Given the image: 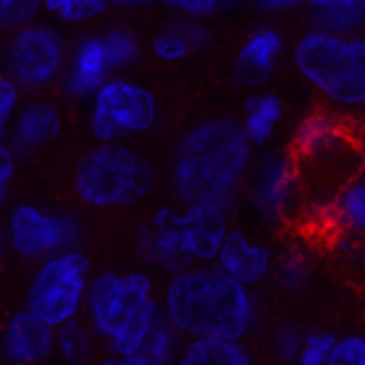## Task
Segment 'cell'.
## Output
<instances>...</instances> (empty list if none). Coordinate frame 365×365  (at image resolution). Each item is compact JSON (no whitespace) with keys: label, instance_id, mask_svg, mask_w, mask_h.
Segmentation results:
<instances>
[{"label":"cell","instance_id":"12","mask_svg":"<svg viewBox=\"0 0 365 365\" xmlns=\"http://www.w3.org/2000/svg\"><path fill=\"white\" fill-rule=\"evenodd\" d=\"M215 268L225 273L227 278L253 287L273 273L275 256L268 246L253 241L244 229L229 227L227 237L222 241V249L215 258Z\"/></svg>","mask_w":365,"mask_h":365},{"label":"cell","instance_id":"25","mask_svg":"<svg viewBox=\"0 0 365 365\" xmlns=\"http://www.w3.org/2000/svg\"><path fill=\"white\" fill-rule=\"evenodd\" d=\"M108 0H44L42 10L61 25H88L108 13Z\"/></svg>","mask_w":365,"mask_h":365},{"label":"cell","instance_id":"34","mask_svg":"<svg viewBox=\"0 0 365 365\" xmlns=\"http://www.w3.org/2000/svg\"><path fill=\"white\" fill-rule=\"evenodd\" d=\"M15 168H17V154L8 146V141H5V144H0V205L8 197V187L13 182Z\"/></svg>","mask_w":365,"mask_h":365},{"label":"cell","instance_id":"14","mask_svg":"<svg viewBox=\"0 0 365 365\" xmlns=\"http://www.w3.org/2000/svg\"><path fill=\"white\" fill-rule=\"evenodd\" d=\"M282 49H285V39L275 27L266 25L253 29L234 56V81L246 88L263 86L273 76L275 61L282 56Z\"/></svg>","mask_w":365,"mask_h":365},{"label":"cell","instance_id":"24","mask_svg":"<svg viewBox=\"0 0 365 365\" xmlns=\"http://www.w3.org/2000/svg\"><path fill=\"white\" fill-rule=\"evenodd\" d=\"M331 217L339 234L356 237L365 229V185L363 180H353L339 192L331 205Z\"/></svg>","mask_w":365,"mask_h":365},{"label":"cell","instance_id":"20","mask_svg":"<svg viewBox=\"0 0 365 365\" xmlns=\"http://www.w3.org/2000/svg\"><path fill=\"white\" fill-rule=\"evenodd\" d=\"M173 365H253V358L241 341L190 339Z\"/></svg>","mask_w":365,"mask_h":365},{"label":"cell","instance_id":"21","mask_svg":"<svg viewBox=\"0 0 365 365\" xmlns=\"http://www.w3.org/2000/svg\"><path fill=\"white\" fill-rule=\"evenodd\" d=\"M344 141L341 137V127L334 117L329 115H309L307 120L299 122L295 132V154L297 156H324L339 149Z\"/></svg>","mask_w":365,"mask_h":365},{"label":"cell","instance_id":"6","mask_svg":"<svg viewBox=\"0 0 365 365\" xmlns=\"http://www.w3.org/2000/svg\"><path fill=\"white\" fill-rule=\"evenodd\" d=\"M292 63L304 81L341 108L365 103V42L363 37H331L307 32L292 46Z\"/></svg>","mask_w":365,"mask_h":365},{"label":"cell","instance_id":"10","mask_svg":"<svg viewBox=\"0 0 365 365\" xmlns=\"http://www.w3.org/2000/svg\"><path fill=\"white\" fill-rule=\"evenodd\" d=\"M5 237L10 249L20 258L44 263L46 258L63 251L81 249L83 222L73 212H56L37 202H20L10 210Z\"/></svg>","mask_w":365,"mask_h":365},{"label":"cell","instance_id":"7","mask_svg":"<svg viewBox=\"0 0 365 365\" xmlns=\"http://www.w3.org/2000/svg\"><path fill=\"white\" fill-rule=\"evenodd\" d=\"M91 278V256L83 249L46 258L29 280L25 309L51 329L78 319L86 307Z\"/></svg>","mask_w":365,"mask_h":365},{"label":"cell","instance_id":"23","mask_svg":"<svg viewBox=\"0 0 365 365\" xmlns=\"http://www.w3.org/2000/svg\"><path fill=\"white\" fill-rule=\"evenodd\" d=\"M178 334L168 327L166 319H158L154 324V329L149 331V336L141 341V346L137 351H132L129 356L137 361V365H173L178 358L180 344H178ZM127 356V353H125Z\"/></svg>","mask_w":365,"mask_h":365},{"label":"cell","instance_id":"27","mask_svg":"<svg viewBox=\"0 0 365 365\" xmlns=\"http://www.w3.org/2000/svg\"><path fill=\"white\" fill-rule=\"evenodd\" d=\"M105 42V49H108V56H110V63L113 68H125L134 58L139 56V42L129 29L125 27H113L108 32L100 34Z\"/></svg>","mask_w":365,"mask_h":365},{"label":"cell","instance_id":"37","mask_svg":"<svg viewBox=\"0 0 365 365\" xmlns=\"http://www.w3.org/2000/svg\"><path fill=\"white\" fill-rule=\"evenodd\" d=\"M5 244V229H3V222H0V249H3Z\"/></svg>","mask_w":365,"mask_h":365},{"label":"cell","instance_id":"3","mask_svg":"<svg viewBox=\"0 0 365 365\" xmlns=\"http://www.w3.org/2000/svg\"><path fill=\"white\" fill-rule=\"evenodd\" d=\"M88 327L108 344L110 353H132L161 319L154 280L144 270L96 273L86 295Z\"/></svg>","mask_w":365,"mask_h":365},{"label":"cell","instance_id":"11","mask_svg":"<svg viewBox=\"0 0 365 365\" xmlns=\"http://www.w3.org/2000/svg\"><path fill=\"white\" fill-rule=\"evenodd\" d=\"M54 329L27 309H17L0 331V361L8 365H42L54 353Z\"/></svg>","mask_w":365,"mask_h":365},{"label":"cell","instance_id":"30","mask_svg":"<svg viewBox=\"0 0 365 365\" xmlns=\"http://www.w3.org/2000/svg\"><path fill=\"white\" fill-rule=\"evenodd\" d=\"M20 96H22L20 88H17L10 78L0 76V144L8 141L13 117L17 110H20Z\"/></svg>","mask_w":365,"mask_h":365},{"label":"cell","instance_id":"18","mask_svg":"<svg viewBox=\"0 0 365 365\" xmlns=\"http://www.w3.org/2000/svg\"><path fill=\"white\" fill-rule=\"evenodd\" d=\"M210 44V27L205 22L175 17L151 39V54L158 61L175 63Z\"/></svg>","mask_w":365,"mask_h":365},{"label":"cell","instance_id":"1","mask_svg":"<svg viewBox=\"0 0 365 365\" xmlns=\"http://www.w3.org/2000/svg\"><path fill=\"white\" fill-rule=\"evenodd\" d=\"M253 146L232 117H210L187 127L170 158V190L182 207L229 210L251 168Z\"/></svg>","mask_w":365,"mask_h":365},{"label":"cell","instance_id":"16","mask_svg":"<svg viewBox=\"0 0 365 365\" xmlns=\"http://www.w3.org/2000/svg\"><path fill=\"white\" fill-rule=\"evenodd\" d=\"M297 190L295 166L287 156H268L253 185V205L266 217H280L292 205Z\"/></svg>","mask_w":365,"mask_h":365},{"label":"cell","instance_id":"35","mask_svg":"<svg viewBox=\"0 0 365 365\" xmlns=\"http://www.w3.org/2000/svg\"><path fill=\"white\" fill-rule=\"evenodd\" d=\"M258 8L263 13H285V10L299 8V3L297 0H263V3H258Z\"/></svg>","mask_w":365,"mask_h":365},{"label":"cell","instance_id":"22","mask_svg":"<svg viewBox=\"0 0 365 365\" xmlns=\"http://www.w3.org/2000/svg\"><path fill=\"white\" fill-rule=\"evenodd\" d=\"M54 351L66 365H91L96 358V334L81 319L54 329Z\"/></svg>","mask_w":365,"mask_h":365},{"label":"cell","instance_id":"29","mask_svg":"<svg viewBox=\"0 0 365 365\" xmlns=\"http://www.w3.org/2000/svg\"><path fill=\"white\" fill-rule=\"evenodd\" d=\"M327 365H365V339L363 334L336 336L329 351Z\"/></svg>","mask_w":365,"mask_h":365},{"label":"cell","instance_id":"19","mask_svg":"<svg viewBox=\"0 0 365 365\" xmlns=\"http://www.w3.org/2000/svg\"><path fill=\"white\" fill-rule=\"evenodd\" d=\"M282 122V100L270 91H256L244 103V120L239 122L241 132L251 146L266 144L273 139Z\"/></svg>","mask_w":365,"mask_h":365},{"label":"cell","instance_id":"17","mask_svg":"<svg viewBox=\"0 0 365 365\" xmlns=\"http://www.w3.org/2000/svg\"><path fill=\"white\" fill-rule=\"evenodd\" d=\"M309 29L331 37H356L365 22L363 0H312L307 3Z\"/></svg>","mask_w":365,"mask_h":365},{"label":"cell","instance_id":"5","mask_svg":"<svg viewBox=\"0 0 365 365\" xmlns=\"http://www.w3.org/2000/svg\"><path fill=\"white\" fill-rule=\"evenodd\" d=\"M156 187V168L125 144H98L73 170V192L93 210H125L144 202Z\"/></svg>","mask_w":365,"mask_h":365},{"label":"cell","instance_id":"13","mask_svg":"<svg viewBox=\"0 0 365 365\" xmlns=\"http://www.w3.org/2000/svg\"><path fill=\"white\" fill-rule=\"evenodd\" d=\"M63 91L71 100H91L105 81L113 78L115 68L110 63L108 49L100 34L83 37L71 51L63 71Z\"/></svg>","mask_w":365,"mask_h":365},{"label":"cell","instance_id":"8","mask_svg":"<svg viewBox=\"0 0 365 365\" xmlns=\"http://www.w3.org/2000/svg\"><path fill=\"white\" fill-rule=\"evenodd\" d=\"M161 105L151 88L113 76L91 98V132L98 144H122L156 127Z\"/></svg>","mask_w":365,"mask_h":365},{"label":"cell","instance_id":"28","mask_svg":"<svg viewBox=\"0 0 365 365\" xmlns=\"http://www.w3.org/2000/svg\"><path fill=\"white\" fill-rule=\"evenodd\" d=\"M336 334L331 331H307L302 336V346L295 358L297 365H327L329 351H331Z\"/></svg>","mask_w":365,"mask_h":365},{"label":"cell","instance_id":"26","mask_svg":"<svg viewBox=\"0 0 365 365\" xmlns=\"http://www.w3.org/2000/svg\"><path fill=\"white\" fill-rule=\"evenodd\" d=\"M42 13L39 0H0V32L13 34L17 29L37 22Z\"/></svg>","mask_w":365,"mask_h":365},{"label":"cell","instance_id":"9","mask_svg":"<svg viewBox=\"0 0 365 365\" xmlns=\"http://www.w3.org/2000/svg\"><path fill=\"white\" fill-rule=\"evenodd\" d=\"M68 51L61 32L49 22L32 25L8 34L3 49L5 78L25 91H39L51 86L66 71Z\"/></svg>","mask_w":365,"mask_h":365},{"label":"cell","instance_id":"36","mask_svg":"<svg viewBox=\"0 0 365 365\" xmlns=\"http://www.w3.org/2000/svg\"><path fill=\"white\" fill-rule=\"evenodd\" d=\"M96 365H137L132 356H120V353H110V356H105L103 361H98Z\"/></svg>","mask_w":365,"mask_h":365},{"label":"cell","instance_id":"4","mask_svg":"<svg viewBox=\"0 0 365 365\" xmlns=\"http://www.w3.org/2000/svg\"><path fill=\"white\" fill-rule=\"evenodd\" d=\"M229 232V210L215 205H192L175 210L163 205L151 212L139 229L137 249L146 263L180 273L217 258Z\"/></svg>","mask_w":365,"mask_h":365},{"label":"cell","instance_id":"32","mask_svg":"<svg viewBox=\"0 0 365 365\" xmlns=\"http://www.w3.org/2000/svg\"><path fill=\"white\" fill-rule=\"evenodd\" d=\"M302 336L304 334L299 331L297 327H280L278 331H275V336H273V349L275 353L282 358V361H287V363H295V358H297V353H299V346H302Z\"/></svg>","mask_w":365,"mask_h":365},{"label":"cell","instance_id":"33","mask_svg":"<svg viewBox=\"0 0 365 365\" xmlns=\"http://www.w3.org/2000/svg\"><path fill=\"white\" fill-rule=\"evenodd\" d=\"M278 273L285 285L297 287V285H302L304 278H307V261H304L297 251H292L282 258V263L278 266Z\"/></svg>","mask_w":365,"mask_h":365},{"label":"cell","instance_id":"2","mask_svg":"<svg viewBox=\"0 0 365 365\" xmlns=\"http://www.w3.org/2000/svg\"><path fill=\"white\" fill-rule=\"evenodd\" d=\"M161 314L178 336L241 341L258 324V297L215 266L173 273Z\"/></svg>","mask_w":365,"mask_h":365},{"label":"cell","instance_id":"31","mask_svg":"<svg viewBox=\"0 0 365 365\" xmlns=\"http://www.w3.org/2000/svg\"><path fill=\"white\" fill-rule=\"evenodd\" d=\"M166 5L182 20L195 22H205L207 17L222 13V3H217V0H170Z\"/></svg>","mask_w":365,"mask_h":365},{"label":"cell","instance_id":"15","mask_svg":"<svg viewBox=\"0 0 365 365\" xmlns=\"http://www.w3.org/2000/svg\"><path fill=\"white\" fill-rule=\"evenodd\" d=\"M61 127V113L54 103L32 100L15 113L8 132V146L15 154H29V151H37L44 144L54 141Z\"/></svg>","mask_w":365,"mask_h":365}]
</instances>
